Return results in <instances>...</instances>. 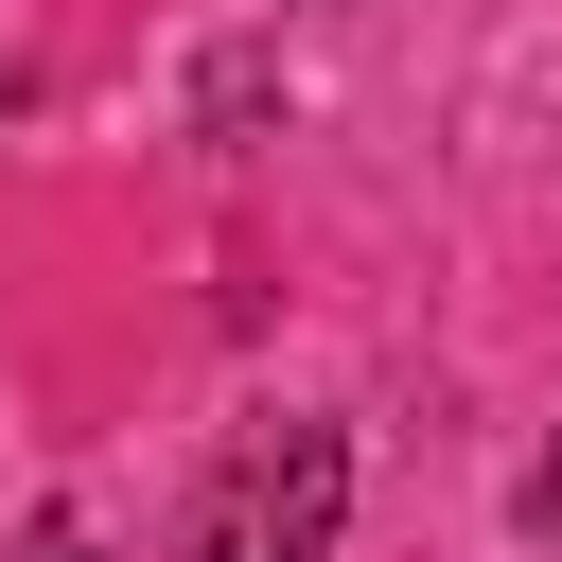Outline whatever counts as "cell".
Returning <instances> with one entry per match:
<instances>
[{"mask_svg": "<svg viewBox=\"0 0 562 562\" xmlns=\"http://www.w3.org/2000/svg\"><path fill=\"white\" fill-rule=\"evenodd\" d=\"M334 509H351V439L334 422H263L211 509H193V562H334Z\"/></svg>", "mask_w": 562, "mask_h": 562, "instance_id": "1", "label": "cell"}, {"mask_svg": "<svg viewBox=\"0 0 562 562\" xmlns=\"http://www.w3.org/2000/svg\"><path fill=\"white\" fill-rule=\"evenodd\" d=\"M527 527H544V544H562V439H544V474H527Z\"/></svg>", "mask_w": 562, "mask_h": 562, "instance_id": "2", "label": "cell"}, {"mask_svg": "<svg viewBox=\"0 0 562 562\" xmlns=\"http://www.w3.org/2000/svg\"><path fill=\"white\" fill-rule=\"evenodd\" d=\"M35 562H88V527H53V544H35Z\"/></svg>", "mask_w": 562, "mask_h": 562, "instance_id": "3", "label": "cell"}]
</instances>
